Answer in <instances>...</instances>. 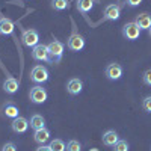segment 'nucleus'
Wrapping results in <instances>:
<instances>
[{
    "mask_svg": "<svg viewBox=\"0 0 151 151\" xmlns=\"http://www.w3.org/2000/svg\"><path fill=\"white\" fill-rule=\"evenodd\" d=\"M134 23L137 24V27H139L141 30H148L151 27V15L148 14V12H142V14L136 15Z\"/></svg>",
    "mask_w": 151,
    "mask_h": 151,
    "instance_id": "12",
    "label": "nucleus"
},
{
    "mask_svg": "<svg viewBox=\"0 0 151 151\" xmlns=\"http://www.w3.org/2000/svg\"><path fill=\"white\" fill-rule=\"evenodd\" d=\"M29 125H30V122L24 118V116H17V118L12 119L11 129H12V132H14V133L21 134V133H26V132H27Z\"/></svg>",
    "mask_w": 151,
    "mask_h": 151,
    "instance_id": "10",
    "label": "nucleus"
},
{
    "mask_svg": "<svg viewBox=\"0 0 151 151\" xmlns=\"http://www.w3.org/2000/svg\"><path fill=\"white\" fill-rule=\"evenodd\" d=\"M148 35H150V36H151V27H150V29H148Z\"/></svg>",
    "mask_w": 151,
    "mask_h": 151,
    "instance_id": "30",
    "label": "nucleus"
},
{
    "mask_svg": "<svg viewBox=\"0 0 151 151\" xmlns=\"http://www.w3.org/2000/svg\"><path fill=\"white\" fill-rule=\"evenodd\" d=\"M33 139L36 144H40V145H44L45 142H48L50 139V130L48 129H40V130H35L33 133Z\"/></svg>",
    "mask_w": 151,
    "mask_h": 151,
    "instance_id": "16",
    "label": "nucleus"
},
{
    "mask_svg": "<svg viewBox=\"0 0 151 151\" xmlns=\"http://www.w3.org/2000/svg\"><path fill=\"white\" fill-rule=\"evenodd\" d=\"M18 88H20L18 80L14 79V77H8V79L3 82V91H5L6 94H9V95H14V94L18 91Z\"/></svg>",
    "mask_w": 151,
    "mask_h": 151,
    "instance_id": "14",
    "label": "nucleus"
},
{
    "mask_svg": "<svg viewBox=\"0 0 151 151\" xmlns=\"http://www.w3.org/2000/svg\"><path fill=\"white\" fill-rule=\"evenodd\" d=\"M121 17V6L118 3H110L103 11V20L106 21H116Z\"/></svg>",
    "mask_w": 151,
    "mask_h": 151,
    "instance_id": "7",
    "label": "nucleus"
},
{
    "mask_svg": "<svg viewBox=\"0 0 151 151\" xmlns=\"http://www.w3.org/2000/svg\"><path fill=\"white\" fill-rule=\"evenodd\" d=\"M95 5V0H77V3H76V6H77V11H80L82 14H86V12H89Z\"/></svg>",
    "mask_w": 151,
    "mask_h": 151,
    "instance_id": "19",
    "label": "nucleus"
},
{
    "mask_svg": "<svg viewBox=\"0 0 151 151\" xmlns=\"http://www.w3.org/2000/svg\"><path fill=\"white\" fill-rule=\"evenodd\" d=\"M85 44H86L85 38L77 32V29H76V26H74V29H73V32L68 38V41H67L68 50H71V52H80V50L85 48Z\"/></svg>",
    "mask_w": 151,
    "mask_h": 151,
    "instance_id": "2",
    "label": "nucleus"
},
{
    "mask_svg": "<svg viewBox=\"0 0 151 151\" xmlns=\"http://www.w3.org/2000/svg\"><path fill=\"white\" fill-rule=\"evenodd\" d=\"M48 47V55H50V62L52 64H58V62H60L62 56H64V50H65V45L62 44L59 40H55L50 41L47 44Z\"/></svg>",
    "mask_w": 151,
    "mask_h": 151,
    "instance_id": "1",
    "label": "nucleus"
},
{
    "mask_svg": "<svg viewBox=\"0 0 151 151\" xmlns=\"http://www.w3.org/2000/svg\"><path fill=\"white\" fill-rule=\"evenodd\" d=\"M142 107H144V110H145V112L151 113V95H148V97H145V98H144V101H142Z\"/></svg>",
    "mask_w": 151,
    "mask_h": 151,
    "instance_id": "25",
    "label": "nucleus"
},
{
    "mask_svg": "<svg viewBox=\"0 0 151 151\" xmlns=\"http://www.w3.org/2000/svg\"><path fill=\"white\" fill-rule=\"evenodd\" d=\"M15 29L14 21H11L6 17H0V35H12Z\"/></svg>",
    "mask_w": 151,
    "mask_h": 151,
    "instance_id": "13",
    "label": "nucleus"
},
{
    "mask_svg": "<svg viewBox=\"0 0 151 151\" xmlns=\"http://www.w3.org/2000/svg\"><path fill=\"white\" fill-rule=\"evenodd\" d=\"M129 150H130V145L124 139H119L115 145H113V151H129Z\"/></svg>",
    "mask_w": 151,
    "mask_h": 151,
    "instance_id": "22",
    "label": "nucleus"
},
{
    "mask_svg": "<svg viewBox=\"0 0 151 151\" xmlns=\"http://www.w3.org/2000/svg\"><path fill=\"white\" fill-rule=\"evenodd\" d=\"M32 58L36 62H50L48 47L45 44H38L32 48Z\"/></svg>",
    "mask_w": 151,
    "mask_h": 151,
    "instance_id": "8",
    "label": "nucleus"
},
{
    "mask_svg": "<svg viewBox=\"0 0 151 151\" xmlns=\"http://www.w3.org/2000/svg\"><path fill=\"white\" fill-rule=\"evenodd\" d=\"M2 151H17V145L14 142H6L2 147Z\"/></svg>",
    "mask_w": 151,
    "mask_h": 151,
    "instance_id": "26",
    "label": "nucleus"
},
{
    "mask_svg": "<svg viewBox=\"0 0 151 151\" xmlns=\"http://www.w3.org/2000/svg\"><path fill=\"white\" fill-rule=\"evenodd\" d=\"M67 91L71 95H79L83 91V82L80 79H77V77L70 79L68 83H67Z\"/></svg>",
    "mask_w": 151,
    "mask_h": 151,
    "instance_id": "11",
    "label": "nucleus"
},
{
    "mask_svg": "<svg viewBox=\"0 0 151 151\" xmlns=\"http://www.w3.org/2000/svg\"><path fill=\"white\" fill-rule=\"evenodd\" d=\"M50 148L52 151H67V145L62 139H53L50 142Z\"/></svg>",
    "mask_w": 151,
    "mask_h": 151,
    "instance_id": "21",
    "label": "nucleus"
},
{
    "mask_svg": "<svg viewBox=\"0 0 151 151\" xmlns=\"http://www.w3.org/2000/svg\"><path fill=\"white\" fill-rule=\"evenodd\" d=\"M30 80L41 85V83H45L48 80V70L42 65H35L30 71Z\"/></svg>",
    "mask_w": 151,
    "mask_h": 151,
    "instance_id": "5",
    "label": "nucleus"
},
{
    "mask_svg": "<svg viewBox=\"0 0 151 151\" xmlns=\"http://www.w3.org/2000/svg\"><path fill=\"white\" fill-rule=\"evenodd\" d=\"M89 151H100V150H97V148H91Z\"/></svg>",
    "mask_w": 151,
    "mask_h": 151,
    "instance_id": "29",
    "label": "nucleus"
},
{
    "mask_svg": "<svg viewBox=\"0 0 151 151\" xmlns=\"http://www.w3.org/2000/svg\"><path fill=\"white\" fill-rule=\"evenodd\" d=\"M21 42L24 47L27 48H33L35 45L40 44V33H38L35 29H24L21 32Z\"/></svg>",
    "mask_w": 151,
    "mask_h": 151,
    "instance_id": "3",
    "label": "nucleus"
},
{
    "mask_svg": "<svg viewBox=\"0 0 151 151\" xmlns=\"http://www.w3.org/2000/svg\"><path fill=\"white\" fill-rule=\"evenodd\" d=\"M35 151H52V148H50V145L47 147V145H40Z\"/></svg>",
    "mask_w": 151,
    "mask_h": 151,
    "instance_id": "28",
    "label": "nucleus"
},
{
    "mask_svg": "<svg viewBox=\"0 0 151 151\" xmlns=\"http://www.w3.org/2000/svg\"><path fill=\"white\" fill-rule=\"evenodd\" d=\"M141 35V29L137 27V24L134 21H130V23H125L122 26V36L129 41H136Z\"/></svg>",
    "mask_w": 151,
    "mask_h": 151,
    "instance_id": "6",
    "label": "nucleus"
},
{
    "mask_svg": "<svg viewBox=\"0 0 151 151\" xmlns=\"http://www.w3.org/2000/svg\"><path fill=\"white\" fill-rule=\"evenodd\" d=\"M29 98H30V101L33 104H42L47 101V98H48V94L45 91V88H42L41 85H36L33 86L30 92H29Z\"/></svg>",
    "mask_w": 151,
    "mask_h": 151,
    "instance_id": "4",
    "label": "nucleus"
},
{
    "mask_svg": "<svg viewBox=\"0 0 151 151\" xmlns=\"http://www.w3.org/2000/svg\"><path fill=\"white\" fill-rule=\"evenodd\" d=\"M30 127L33 130H40V129H44L45 127V119L42 115H40V113H35V115H32L30 118Z\"/></svg>",
    "mask_w": 151,
    "mask_h": 151,
    "instance_id": "18",
    "label": "nucleus"
},
{
    "mask_svg": "<svg viewBox=\"0 0 151 151\" xmlns=\"http://www.w3.org/2000/svg\"><path fill=\"white\" fill-rule=\"evenodd\" d=\"M2 113H3V116L11 118V119L20 116V115H18L20 110H18V107H17L14 103H6V104H3V106H2Z\"/></svg>",
    "mask_w": 151,
    "mask_h": 151,
    "instance_id": "15",
    "label": "nucleus"
},
{
    "mask_svg": "<svg viewBox=\"0 0 151 151\" xmlns=\"http://www.w3.org/2000/svg\"><path fill=\"white\" fill-rule=\"evenodd\" d=\"M142 82H144V85L151 86V68L147 70V71H144V74H142Z\"/></svg>",
    "mask_w": 151,
    "mask_h": 151,
    "instance_id": "24",
    "label": "nucleus"
},
{
    "mask_svg": "<svg viewBox=\"0 0 151 151\" xmlns=\"http://www.w3.org/2000/svg\"><path fill=\"white\" fill-rule=\"evenodd\" d=\"M125 3H127L130 8H134V6H139L142 3V0H125Z\"/></svg>",
    "mask_w": 151,
    "mask_h": 151,
    "instance_id": "27",
    "label": "nucleus"
},
{
    "mask_svg": "<svg viewBox=\"0 0 151 151\" xmlns=\"http://www.w3.org/2000/svg\"><path fill=\"white\" fill-rule=\"evenodd\" d=\"M101 141H103V144H104L106 147H113V145L119 141V137H118V133H116L115 130H107V132L103 134Z\"/></svg>",
    "mask_w": 151,
    "mask_h": 151,
    "instance_id": "17",
    "label": "nucleus"
},
{
    "mask_svg": "<svg viewBox=\"0 0 151 151\" xmlns=\"http://www.w3.org/2000/svg\"><path fill=\"white\" fill-rule=\"evenodd\" d=\"M67 151H82V144L76 139H71L67 144Z\"/></svg>",
    "mask_w": 151,
    "mask_h": 151,
    "instance_id": "23",
    "label": "nucleus"
},
{
    "mask_svg": "<svg viewBox=\"0 0 151 151\" xmlns=\"http://www.w3.org/2000/svg\"><path fill=\"white\" fill-rule=\"evenodd\" d=\"M106 77L109 79V80H119L121 77H122V67L119 65V64H116V62H112V64H109L107 67H106Z\"/></svg>",
    "mask_w": 151,
    "mask_h": 151,
    "instance_id": "9",
    "label": "nucleus"
},
{
    "mask_svg": "<svg viewBox=\"0 0 151 151\" xmlns=\"http://www.w3.org/2000/svg\"><path fill=\"white\" fill-rule=\"evenodd\" d=\"M68 8H70L68 0H52V9H55V11H64Z\"/></svg>",
    "mask_w": 151,
    "mask_h": 151,
    "instance_id": "20",
    "label": "nucleus"
}]
</instances>
